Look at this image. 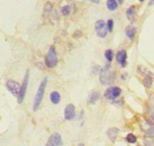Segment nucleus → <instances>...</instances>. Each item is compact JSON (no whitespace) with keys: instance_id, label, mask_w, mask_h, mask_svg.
<instances>
[{"instance_id":"nucleus-26","label":"nucleus","mask_w":154,"mask_h":146,"mask_svg":"<svg viewBox=\"0 0 154 146\" xmlns=\"http://www.w3.org/2000/svg\"><path fill=\"white\" fill-rule=\"evenodd\" d=\"M78 146H85V145H84L83 144H82V143H80V144H78Z\"/></svg>"},{"instance_id":"nucleus-13","label":"nucleus","mask_w":154,"mask_h":146,"mask_svg":"<svg viewBox=\"0 0 154 146\" xmlns=\"http://www.w3.org/2000/svg\"><path fill=\"white\" fill-rule=\"evenodd\" d=\"M126 16L127 18L128 19L130 22H134V19H135V16H136V11H135V8H134V6H131L127 9L126 11Z\"/></svg>"},{"instance_id":"nucleus-20","label":"nucleus","mask_w":154,"mask_h":146,"mask_svg":"<svg viewBox=\"0 0 154 146\" xmlns=\"http://www.w3.org/2000/svg\"><path fill=\"white\" fill-rule=\"evenodd\" d=\"M71 12V7L69 5H64L61 8V13L63 16H67L70 14Z\"/></svg>"},{"instance_id":"nucleus-10","label":"nucleus","mask_w":154,"mask_h":146,"mask_svg":"<svg viewBox=\"0 0 154 146\" xmlns=\"http://www.w3.org/2000/svg\"><path fill=\"white\" fill-rule=\"evenodd\" d=\"M126 59L127 54L125 50H121V51L118 52L117 55H116V61L118 63L120 64L122 68H125L126 66Z\"/></svg>"},{"instance_id":"nucleus-4","label":"nucleus","mask_w":154,"mask_h":146,"mask_svg":"<svg viewBox=\"0 0 154 146\" xmlns=\"http://www.w3.org/2000/svg\"><path fill=\"white\" fill-rule=\"evenodd\" d=\"M29 71L27 70L25 74L24 78L23 80V84H22L21 87H20V92H19V95L17 96V102L19 104H21L23 102L25 98V95H26V89H27L28 83H29Z\"/></svg>"},{"instance_id":"nucleus-18","label":"nucleus","mask_w":154,"mask_h":146,"mask_svg":"<svg viewBox=\"0 0 154 146\" xmlns=\"http://www.w3.org/2000/svg\"><path fill=\"white\" fill-rule=\"evenodd\" d=\"M143 83L146 88H147V89L150 88L151 86H152V77H151L150 76H146V77L143 79Z\"/></svg>"},{"instance_id":"nucleus-3","label":"nucleus","mask_w":154,"mask_h":146,"mask_svg":"<svg viewBox=\"0 0 154 146\" xmlns=\"http://www.w3.org/2000/svg\"><path fill=\"white\" fill-rule=\"evenodd\" d=\"M45 63L46 67L48 68H53L57 65L58 63V59H57V53H56L55 48L54 46H51L48 49V54L45 56Z\"/></svg>"},{"instance_id":"nucleus-2","label":"nucleus","mask_w":154,"mask_h":146,"mask_svg":"<svg viewBox=\"0 0 154 146\" xmlns=\"http://www.w3.org/2000/svg\"><path fill=\"white\" fill-rule=\"evenodd\" d=\"M113 72L111 71L110 65H108L100 71V82L103 85L111 84L114 81Z\"/></svg>"},{"instance_id":"nucleus-1","label":"nucleus","mask_w":154,"mask_h":146,"mask_svg":"<svg viewBox=\"0 0 154 146\" xmlns=\"http://www.w3.org/2000/svg\"><path fill=\"white\" fill-rule=\"evenodd\" d=\"M47 83H48V77H45L42 82H41L39 87H38V90H37L36 95H35V99H34L33 103V111H36L38 109L39 106L41 105L42 99H43L44 93H45V88H46Z\"/></svg>"},{"instance_id":"nucleus-14","label":"nucleus","mask_w":154,"mask_h":146,"mask_svg":"<svg viewBox=\"0 0 154 146\" xmlns=\"http://www.w3.org/2000/svg\"><path fill=\"white\" fill-rule=\"evenodd\" d=\"M106 5L107 9L110 11H116L118 8V2L116 0H106Z\"/></svg>"},{"instance_id":"nucleus-27","label":"nucleus","mask_w":154,"mask_h":146,"mask_svg":"<svg viewBox=\"0 0 154 146\" xmlns=\"http://www.w3.org/2000/svg\"><path fill=\"white\" fill-rule=\"evenodd\" d=\"M119 2H120V3H122V2H123V0H119Z\"/></svg>"},{"instance_id":"nucleus-5","label":"nucleus","mask_w":154,"mask_h":146,"mask_svg":"<svg viewBox=\"0 0 154 146\" xmlns=\"http://www.w3.org/2000/svg\"><path fill=\"white\" fill-rule=\"evenodd\" d=\"M94 30H95L96 34L100 38L103 39L107 35V28L106 24L103 20H98L94 25Z\"/></svg>"},{"instance_id":"nucleus-7","label":"nucleus","mask_w":154,"mask_h":146,"mask_svg":"<svg viewBox=\"0 0 154 146\" xmlns=\"http://www.w3.org/2000/svg\"><path fill=\"white\" fill-rule=\"evenodd\" d=\"M6 87L8 90L14 96L17 97L19 95V92L20 90V84L17 81L14 80H8L6 82Z\"/></svg>"},{"instance_id":"nucleus-11","label":"nucleus","mask_w":154,"mask_h":146,"mask_svg":"<svg viewBox=\"0 0 154 146\" xmlns=\"http://www.w3.org/2000/svg\"><path fill=\"white\" fill-rule=\"evenodd\" d=\"M119 132V129L116 127H111L106 131V135H107L108 138H109L112 142H114L116 139V137H117L118 133Z\"/></svg>"},{"instance_id":"nucleus-15","label":"nucleus","mask_w":154,"mask_h":146,"mask_svg":"<svg viewBox=\"0 0 154 146\" xmlns=\"http://www.w3.org/2000/svg\"><path fill=\"white\" fill-rule=\"evenodd\" d=\"M51 10H52V5L50 2H47L45 4L43 8V12H42V16L43 17H47L51 13Z\"/></svg>"},{"instance_id":"nucleus-16","label":"nucleus","mask_w":154,"mask_h":146,"mask_svg":"<svg viewBox=\"0 0 154 146\" xmlns=\"http://www.w3.org/2000/svg\"><path fill=\"white\" fill-rule=\"evenodd\" d=\"M50 99L53 104H58L60 101V95L57 92H52L50 95Z\"/></svg>"},{"instance_id":"nucleus-23","label":"nucleus","mask_w":154,"mask_h":146,"mask_svg":"<svg viewBox=\"0 0 154 146\" xmlns=\"http://www.w3.org/2000/svg\"><path fill=\"white\" fill-rule=\"evenodd\" d=\"M82 33L80 30H76L73 34H72V37L74 39H79L82 36Z\"/></svg>"},{"instance_id":"nucleus-28","label":"nucleus","mask_w":154,"mask_h":146,"mask_svg":"<svg viewBox=\"0 0 154 146\" xmlns=\"http://www.w3.org/2000/svg\"><path fill=\"white\" fill-rule=\"evenodd\" d=\"M139 1H140V2H143V1H144V0H139Z\"/></svg>"},{"instance_id":"nucleus-9","label":"nucleus","mask_w":154,"mask_h":146,"mask_svg":"<svg viewBox=\"0 0 154 146\" xmlns=\"http://www.w3.org/2000/svg\"><path fill=\"white\" fill-rule=\"evenodd\" d=\"M75 116V108L72 104H69L64 110V118L67 120H72Z\"/></svg>"},{"instance_id":"nucleus-8","label":"nucleus","mask_w":154,"mask_h":146,"mask_svg":"<svg viewBox=\"0 0 154 146\" xmlns=\"http://www.w3.org/2000/svg\"><path fill=\"white\" fill-rule=\"evenodd\" d=\"M62 144L61 135L58 132H54L48 138L45 146H60Z\"/></svg>"},{"instance_id":"nucleus-12","label":"nucleus","mask_w":154,"mask_h":146,"mask_svg":"<svg viewBox=\"0 0 154 146\" xmlns=\"http://www.w3.org/2000/svg\"><path fill=\"white\" fill-rule=\"evenodd\" d=\"M136 32H137V28L133 26H127L125 27V33L126 34L127 37L130 39L131 40H132L134 38V36H135Z\"/></svg>"},{"instance_id":"nucleus-22","label":"nucleus","mask_w":154,"mask_h":146,"mask_svg":"<svg viewBox=\"0 0 154 146\" xmlns=\"http://www.w3.org/2000/svg\"><path fill=\"white\" fill-rule=\"evenodd\" d=\"M113 25H114L113 21H112V19H109V20L107 21V23H106V28H107V30L109 31V32H112V29H113Z\"/></svg>"},{"instance_id":"nucleus-21","label":"nucleus","mask_w":154,"mask_h":146,"mask_svg":"<svg viewBox=\"0 0 154 146\" xmlns=\"http://www.w3.org/2000/svg\"><path fill=\"white\" fill-rule=\"evenodd\" d=\"M126 141L128 143H135L137 141V138L135 135L132 133H129L126 136Z\"/></svg>"},{"instance_id":"nucleus-25","label":"nucleus","mask_w":154,"mask_h":146,"mask_svg":"<svg viewBox=\"0 0 154 146\" xmlns=\"http://www.w3.org/2000/svg\"><path fill=\"white\" fill-rule=\"evenodd\" d=\"M154 3V0H150V2H149V5H152V4Z\"/></svg>"},{"instance_id":"nucleus-24","label":"nucleus","mask_w":154,"mask_h":146,"mask_svg":"<svg viewBox=\"0 0 154 146\" xmlns=\"http://www.w3.org/2000/svg\"><path fill=\"white\" fill-rule=\"evenodd\" d=\"M88 1H89V2H93V3H94V4L100 3V0H88Z\"/></svg>"},{"instance_id":"nucleus-19","label":"nucleus","mask_w":154,"mask_h":146,"mask_svg":"<svg viewBox=\"0 0 154 146\" xmlns=\"http://www.w3.org/2000/svg\"><path fill=\"white\" fill-rule=\"evenodd\" d=\"M113 51L112 49H107L105 52L104 56L108 62H112V59H113Z\"/></svg>"},{"instance_id":"nucleus-17","label":"nucleus","mask_w":154,"mask_h":146,"mask_svg":"<svg viewBox=\"0 0 154 146\" xmlns=\"http://www.w3.org/2000/svg\"><path fill=\"white\" fill-rule=\"evenodd\" d=\"M100 94L99 92H97V91H95V92H93L89 96V99H88V103H90V104L95 103V102H97L99 99H100Z\"/></svg>"},{"instance_id":"nucleus-6","label":"nucleus","mask_w":154,"mask_h":146,"mask_svg":"<svg viewBox=\"0 0 154 146\" xmlns=\"http://www.w3.org/2000/svg\"><path fill=\"white\" fill-rule=\"evenodd\" d=\"M121 92H122V90L120 88L117 87V86H112V87L108 88L105 91L104 97L109 100H114L120 95Z\"/></svg>"}]
</instances>
